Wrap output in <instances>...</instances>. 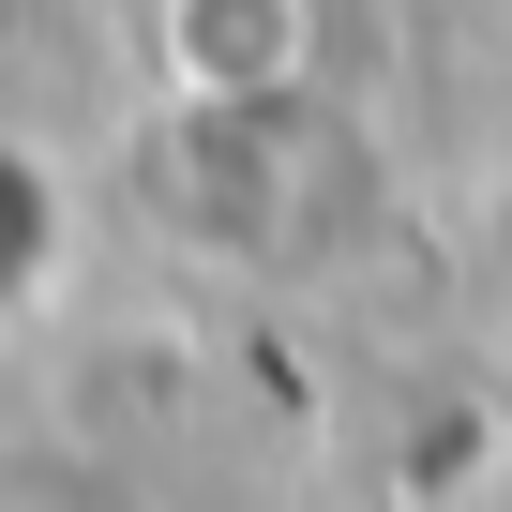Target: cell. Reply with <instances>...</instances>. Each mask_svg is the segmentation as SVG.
Here are the masks:
<instances>
[{
  "mask_svg": "<svg viewBox=\"0 0 512 512\" xmlns=\"http://www.w3.org/2000/svg\"><path fill=\"white\" fill-rule=\"evenodd\" d=\"M31 256H46V181H31L16 151H0V287H16Z\"/></svg>",
  "mask_w": 512,
  "mask_h": 512,
  "instance_id": "6da1fadb",
  "label": "cell"
}]
</instances>
